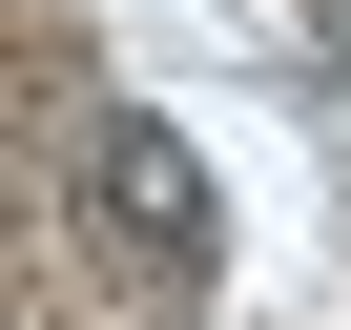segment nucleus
<instances>
[{
  "instance_id": "f257e3e1",
  "label": "nucleus",
  "mask_w": 351,
  "mask_h": 330,
  "mask_svg": "<svg viewBox=\"0 0 351 330\" xmlns=\"http://www.w3.org/2000/svg\"><path fill=\"white\" fill-rule=\"evenodd\" d=\"M83 207H104L145 268H207V227H228V186H207L186 124H104V144H83Z\"/></svg>"
}]
</instances>
